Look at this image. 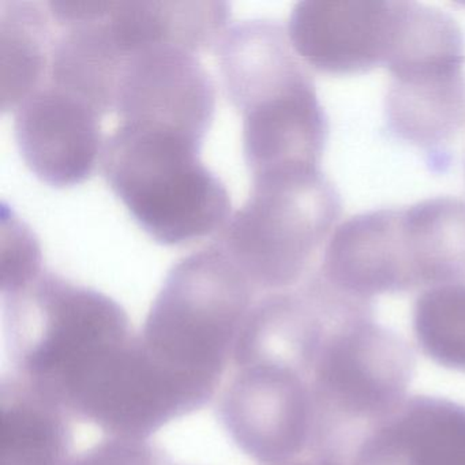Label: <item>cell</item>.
<instances>
[{
  "instance_id": "1",
  "label": "cell",
  "mask_w": 465,
  "mask_h": 465,
  "mask_svg": "<svg viewBox=\"0 0 465 465\" xmlns=\"http://www.w3.org/2000/svg\"><path fill=\"white\" fill-rule=\"evenodd\" d=\"M214 50L228 99L243 119L252 178L320 168L328 118L287 29L277 21H242L224 32Z\"/></svg>"
},
{
  "instance_id": "5",
  "label": "cell",
  "mask_w": 465,
  "mask_h": 465,
  "mask_svg": "<svg viewBox=\"0 0 465 465\" xmlns=\"http://www.w3.org/2000/svg\"><path fill=\"white\" fill-rule=\"evenodd\" d=\"M257 292L216 244L173 266L140 339L168 371L208 399L216 393Z\"/></svg>"
},
{
  "instance_id": "18",
  "label": "cell",
  "mask_w": 465,
  "mask_h": 465,
  "mask_svg": "<svg viewBox=\"0 0 465 465\" xmlns=\"http://www.w3.org/2000/svg\"><path fill=\"white\" fill-rule=\"evenodd\" d=\"M45 269L35 233L13 214L10 219L5 216L2 295L23 287Z\"/></svg>"
},
{
  "instance_id": "20",
  "label": "cell",
  "mask_w": 465,
  "mask_h": 465,
  "mask_svg": "<svg viewBox=\"0 0 465 465\" xmlns=\"http://www.w3.org/2000/svg\"><path fill=\"white\" fill-rule=\"evenodd\" d=\"M273 465H344V462L329 459V457L309 454L307 457H298V459L290 460V461L280 462V464Z\"/></svg>"
},
{
  "instance_id": "13",
  "label": "cell",
  "mask_w": 465,
  "mask_h": 465,
  "mask_svg": "<svg viewBox=\"0 0 465 465\" xmlns=\"http://www.w3.org/2000/svg\"><path fill=\"white\" fill-rule=\"evenodd\" d=\"M350 465H465V407L412 397L359 440Z\"/></svg>"
},
{
  "instance_id": "19",
  "label": "cell",
  "mask_w": 465,
  "mask_h": 465,
  "mask_svg": "<svg viewBox=\"0 0 465 465\" xmlns=\"http://www.w3.org/2000/svg\"><path fill=\"white\" fill-rule=\"evenodd\" d=\"M67 465H171L159 449L145 440L111 437L72 457Z\"/></svg>"
},
{
  "instance_id": "2",
  "label": "cell",
  "mask_w": 465,
  "mask_h": 465,
  "mask_svg": "<svg viewBox=\"0 0 465 465\" xmlns=\"http://www.w3.org/2000/svg\"><path fill=\"white\" fill-rule=\"evenodd\" d=\"M318 274L370 302L465 282V203L438 197L356 214L329 239Z\"/></svg>"
},
{
  "instance_id": "17",
  "label": "cell",
  "mask_w": 465,
  "mask_h": 465,
  "mask_svg": "<svg viewBox=\"0 0 465 465\" xmlns=\"http://www.w3.org/2000/svg\"><path fill=\"white\" fill-rule=\"evenodd\" d=\"M413 331L424 355L465 372V282L421 293L413 309Z\"/></svg>"
},
{
  "instance_id": "15",
  "label": "cell",
  "mask_w": 465,
  "mask_h": 465,
  "mask_svg": "<svg viewBox=\"0 0 465 465\" xmlns=\"http://www.w3.org/2000/svg\"><path fill=\"white\" fill-rule=\"evenodd\" d=\"M2 465H67L69 413L18 375L2 381Z\"/></svg>"
},
{
  "instance_id": "7",
  "label": "cell",
  "mask_w": 465,
  "mask_h": 465,
  "mask_svg": "<svg viewBox=\"0 0 465 465\" xmlns=\"http://www.w3.org/2000/svg\"><path fill=\"white\" fill-rule=\"evenodd\" d=\"M252 179L249 198L214 244L255 290H291L333 230L341 200L320 168H292Z\"/></svg>"
},
{
  "instance_id": "3",
  "label": "cell",
  "mask_w": 465,
  "mask_h": 465,
  "mask_svg": "<svg viewBox=\"0 0 465 465\" xmlns=\"http://www.w3.org/2000/svg\"><path fill=\"white\" fill-rule=\"evenodd\" d=\"M2 296L15 375L64 410L81 381L134 336L118 302L47 269Z\"/></svg>"
},
{
  "instance_id": "4",
  "label": "cell",
  "mask_w": 465,
  "mask_h": 465,
  "mask_svg": "<svg viewBox=\"0 0 465 465\" xmlns=\"http://www.w3.org/2000/svg\"><path fill=\"white\" fill-rule=\"evenodd\" d=\"M203 143L171 130L119 124L103 146L108 186L157 243L182 246L231 219L225 184L201 162Z\"/></svg>"
},
{
  "instance_id": "11",
  "label": "cell",
  "mask_w": 465,
  "mask_h": 465,
  "mask_svg": "<svg viewBox=\"0 0 465 465\" xmlns=\"http://www.w3.org/2000/svg\"><path fill=\"white\" fill-rule=\"evenodd\" d=\"M103 116L88 100L45 83L15 108V141L26 167L56 189L88 181L102 159Z\"/></svg>"
},
{
  "instance_id": "16",
  "label": "cell",
  "mask_w": 465,
  "mask_h": 465,
  "mask_svg": "<svg viewBox=\"0 0 465 465\" xmlns=\"http://www.w3.org/2000/svg\"><path fill=\"white\" fill-rule=\"evenodd\" d=\"M47 4L0 0L2 110H15L45 85L55 32Z\"/></svg>"
},
{
  "instance_id": "10",
  "label": "cell",
  "mask_w": 465,
  "mask_h": 465,
  "mask_svg": "<svg viewBox=\"0 0 465 465\" xmlns=\"http://www.w3.org/2000/svg\"><path fill=\"white\" fill-rule=\"evenodd\" d=\"M410 2H299L288 36L299 58L325 74H363L388 66Z\"/></svg>"
},
{
  "instance_id": "9",
  "label": "cell",
  "mask_w": 465,
  "mask_h": 465,
  "mask_svg": "<svg viewBox=\"0 0 465 465\" xmlns=\"http://www.w3.org/2000/svg\"><path fill=\"white\" fill-rule=\"evenodd\" d=\"M114 111L119 124L171 130L203 143L213 124L216 91L195 54L149 45L127 54Z\"/></svg>"
},
{
  "instance_id": "14",
  "label": "cell",
  "mask_w": 465,
  "mask_h": 465,
  "mask_svg": "<svg viewBox=\"0 0 465 465\" xmlns=\"http://www.w3.org/2000/svg\"><path fill=\"white\" fill-rule=\"evenodd\" d=\"M231 18L227 2H110L105 23L126 54L170 45L198 54L216 48Z\"/></svg>"
},
{
  "instance_id": "8",
  "label": "cell",
  "mask_w": 465,
  "mask_h": 465,
  "mask_svg": "<svg viewBox=\"0 0 465 465\" xmlns=\"http://www.w3.org/2000/svg\"><path fill=\"white\" fill-rule=\"evenodd\" d=\"M219 418L233 443L255 461L298 459L309 453L314 432L310 380L272 361L236 367L220 399Z\"/></svg>"
},
{
  "instance_id": "12",
  "label": "cell",
  "mask_w": 465,
  "mask_h": 465,
  "mask_svg": "<svg viewBox=\"0 0 465 465\" xmlns=\"http://www.w3.org/2000/svg\"><path fill=\"white\" fill-rule=\"evenodd\" d=\"M465 53L440 54L391 70L386 121L393 134L432 151L465 124Z\"/></svg>"
},
{
  "instance_id": "6",
  "label": "cell",
  "mask_w": 465,
  "mask_h": 465,
  "mask_svg": "<svg viewBox=\"0 0 465 465\" xmlns=\"http://www.w3.org/2000/svg\"><path fill=\"white\" fill-rule=\"evenodd\" d=\"M415 359L372 312L336 323L312 369L314 432L309 454L342 459L407 400Z\"/></svg>"
}]
</instances>
